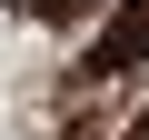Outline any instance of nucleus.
<instances>
[{"label": "nucleus", "instance_id": "obj_1", "mask_svg": "<svg viewBox=\"0 0 149 140\" xmlns=\"http://www.w3.org/2000/svg\"><path fill=\"white\" fill-rule=\"evenodd\" d=\"M129 60H149V0H119V20L90 40V60H80V80H119Z\"/></svg>", "mask_w": 149, "mask_h": 140}, {"label": "nucleus", "instance_id": "obj_2", "mask_svg": "<svg viewBox=\"0 0 149 140\" xmlns=\"http://www.w3.org/2000/svg\"><path fill=\"white\" fill-rule=\"evenodd\" d=\"M40 20H90V0H30Z\"/></svg>", "mask_w": 149, "mask_h": 140}, {"label": "nucleus", "instance_id": "obj_3", "mask_svg": "<svg viewBox=\"0 0 149 140\" xmlns=\"http://www.w3.org/2000/svg\"><path fill=\"white\" fill-rule=\"evenodd\" d=\"M129 140H149V110H139V120H129Z\"/></svg>", "mask_w": 149, "mask_h": 140}]
</instances>
